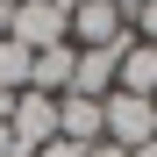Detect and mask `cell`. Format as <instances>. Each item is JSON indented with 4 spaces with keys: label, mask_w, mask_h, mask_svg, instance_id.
<instances>
[{
    "label": "cell",
    "mask_w": 157,
    "mask_h": 157,
    "mask_svg": "<svg viewBox=\"0 0 157 157\" xmlns=\"http://www.w3.org/2000/svg\"><path fill=\"white\" fill-rule=\"evenodd\" d=\"M36 157H86V150H78V143H64V136H57V143H43Z\"/></svg>",
    "instance_id": "cell-9"
},
{
    "label": "cell",
    "mask_w": 157,
    "mask_h": 157,
    "mask_svg": "<svg viewBox=\"0 0 157 157\" xmlns=\"http://www.w3.org/2000/svg\"><path fill=\"white\" fill-rule=\"evenodd\" d=\"M29 64H36V50H21L7 36L0 43V93H29Z\"/></svg>",
    "instance_id": "cell-7"
},
{
    "label": "cell",
    "mask_w": 157,
    "mask_h": 157,
    "mask_svg": "<svg viewBox=\"0 0 157 157\" xmlns=\"http://www.w3.org/2000/svg\"><path fill=\"white\" fill-rule=\"evenodd\" d=\"M57 136H64V143H78V150H93V143H100V100L64 93V100H57Z\"/></svg>",
    "instance_id": "cell-6"
},
{
    "label": "cell",
    "mask_w": 157,
    "mask_h": 157,
    "mask_svg": "<svg viewBox=\"0 0 157 157\" xmlns=\"http://www.w3.org/2000/svg\"><path fill=\"white\" fill-rule=\"evenodd\" d=\"M114 93H136V100H157V50L121 36V57H114Z\"/></svg>",
    "instance_id": "cell-4"
},
{
    "label": "cell",
    "mask_w": 157,
    "mask_h": 157,
    "mask_svg": "<svg viewBox=\"0 0 157 157\" xmlns=\"http://www.w3.org/2000/svg\"><path fill=\"white\" fill-rule=\"evenodd\" d=\"M86 157H128V150H114V143H93V150H86Z\"/></svg>",
    "instance_id": "cell-11"
},
{
    "label": "cell",
    "mask_w": 157,
    "mask_h": 157,
    "mask_svg": "<svg viewBox=\"0 0 157 157\" xmlns=\"http://www.w3.org/2000/svg\"><path fill=\"white\" fill-rule=\"evenodd\" d=\"M128 36H136V43H150V50H157V0H150V7H143L136 21H128Z\"/></svg>",
    "instance_id": "cell-8"
},
{
    "label": "cell",
    "mask_w": 157,
    "mask_h": 157,
    "mask_svg": "<svg viewBox=\"0 0 157 157\" xmlns=\"http://www.w3.org/2000/svg\"><path fill=\"white\" fill-rule=\"evenodd\" d=\"M7 14H14V7H0V43H7Z\"/></svg>",
    "instance_id": "cell-12"
},
{
    "label": "cell",
    "mask_w": 157,
    "mask_h": 157,
    "mask_svg": "<svg viewBox=\"0 0 157 157\" xmlns=\"http://www.w3.org/2000/svg\"><path fill=\"white\" fill-rule=\"evenodd\" d=\"M121 36H128V21L114 14V0H71V29H64L71 50H114Z\"/></svg>",
    "instance_id": "cell-2"
},
{
    "label": "cell",
    "mask_w": 157,
    "mask_h": 157,
    "mask_svg": "<svg viewBox=\"0 0 157 157\" xmlns=\"http://www.w3.org/2000/svg\"><path fill=\"white\" fill-rule=\"evenodd\" d=\"M0 7H14V0H0Z\"/></svg>",
    "instance_id": "cell-14"
},
{
    "label": "cell",
    "mask_w": 157,
    "mask_h": 157,
    "mask_svg": "<svg viewBox=\"0 0 157 157\" xmlns=\"http://www.w3.org/2000/svg\"><path fill=\"white\" fill-rule=\"evenodd\" d=\"M143 7H150V0H114V14H121V21H136Z\"/></svg>",
    "instance_id": "cell-10"
},
{
    "label": "cell",
    "mask_w": 157,
    "mask_h": 157,
    "mask_svg": "<svg viewBox=\"0 0 157 157\" xmlns=\"http://www.w3.org/2000/svg\"><path fill=\"white\" fill-rule=\"evenodd\" d=\"M71 29V0H14V14H7V36L21 50H57Z\"/></svg>",
    "instance_id": "cell-1"
},
{
    "label": "cell",
    "mask_w": 157,
    "mask_h": 157,
    "mask_svg": "<svg viewBox=\"0 0 157 157\" xmlns=\"http://www.w3.org/2000/svg\"><path fill=\"white\" fill-rule=\"evenodd\" d=\"M114 57H121V43L114 50H71V93L78 100H107L114 93Z\"/></svg>",
    "instance_id": "cell-5"
},
{
    "label": "cell",
    "mask_w": 157,
    "mask_h": 157,
    "mask_svg": "<svg viewBox=\"0 0 157 157\" xmlns=\"http://www.w3.org/2000/svg\"><path fill=\"white\" fill-rule=\"evenodd\" d=\"M128 157H157V143H143V150H128Z\"/></svg>",
    "instance_id": "cell-13"
},
{
    "label": "cell",
    "mask_w": 157,
    "mask_h": 157,
    "mask_svg": "<svg viewBox=\"0 0 157 157\" xmlns=\"http://www.w3.org/2000/svg\"><path fill=\"white\" fill-rule=\"evenodd\" d=\"M7 136H14V157H36L43 143H57V100L50 93H21L14 114H7Z\"/></svg>",
    "instance_id": "cell-3"
}]
</instances>
